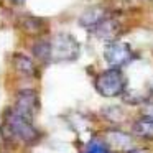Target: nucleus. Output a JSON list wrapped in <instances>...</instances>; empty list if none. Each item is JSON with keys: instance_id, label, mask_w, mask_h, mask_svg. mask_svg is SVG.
<instances>
[{"instance_id": "nucleus-1", "label": "nucleus", "mask_w": 153, "mask_h": 153, "mask_svg": "<svg viewBox=\"0 0 153 153\" xmlns=\"http://www.w3.org/2000/svg\"><path fill=\"white\" fill-rule=\"evenodd\" d=\"M4 128L7 130V133L12 138H17L23 143H28V145L36 143L40 140V132L35 128L31 120L17 114L13 109L7 110V114H5Z\"/></svg>"}, {"instance_id": "nucleus-2", "label": "nucleus", "mask_w": 153, "mask_h": 153, "mask_svg": "<svg viewBox=\"0 0 153 153\" xmlns=\"http://www.w3.org/2000/svg\"><path fill=\"white\" fill-rule=\"evenodd\" d=\"M125 76L119 68H110L96 77V89L102 97H117L125 92Z\"/></svg>"}, {"instance_id": "nucleus-3", "label": "nucleus", "mask_w": 153, "mask_h": 153, "mask_svg": "<svg viewBox=\"0 0 153 153\" xmlns=\"http://www.w3.org/2000/svg\"><path fill=\"white\" fill-rule=\"evenodd\" d=\"M79 56V43L68 33H59L50 40V61H74Z\"/></svg>"}, {"instance_id": "nucleus-4", "label": "nucleus", "mask_w": 153, "mask_h": 153, "mask_svg": "<svg viewBox=\"0 0 153 153\" xmlns=\"http://www.w3.org/2000/svg\"><path fill=\"white\" fill-rule=\"evenodd\" d=\"M104 58H105L107 64L110 68H122L127 66L130 61H133L135 54H133L132 48L127 43H122V41H110L109 45L104 50Z\"/></svg>"}, {"instance_id": "nucleus-5", "label": "nucleus", "mask_w": 153, "mask_h": 153, "mask_svg": "<svg viewBox=\"0 0 153 153\" xmlns=\"http://www.w3.org/2000/svg\"><path fill=\"white\" fill-rule=\"evenodd\" d=\"M38 109V94L35 91L25 89L17 92V100H15L13 110L27 119L33 120V115Z\"/></svg>"}, {"instance_id": "nucleus-6", "label": "nucleus", "mask_w": 153, "mask_h": 153, "mask_svg": "<svg viewBox=\"0 0 153 153\" xmlns=\"http://www.w3.org/2000/svg\"><path fill=\"white\" fill-rule=\"evenodd\" d=\"M107 143L112 150L115 152H128V150L133 148V138L127 133L120 132V130H110L107 132Z\"/></svg>"}, {"instance_id": "nucleus-7", "label": "nucleus", "mask_w": 153, "mask_h": 153, "mask_svg": "<svg viewBox=\"0 0 153 153\" xmlns=\"http://www.w3.org/2000/svg\"><path fill=\"white\" fill-rule=\"evenodd\" d=\"M132 132L142 140H153V119L148 115L140 117L138 120L133 122Z\"/></svg>"}, {"instance_id": "nucleus-8", "label": "nucleus", "mask_w": 153, "mask_h": 153, "mask_svg": "<svg viewBox=\"0 0 153 153\" xmlns=\"http://www.w3.org/2000/svg\"><path fill=\"white\" fill-rule=\"evenodd\" d=\"M104 18H105V12L99 7H92L81 15L79 22H81V25L86 27V28H96Z\"/></svg>"}, {"instance_id": "nucleus-9", "label": "nucleus", "mask_w": 153, "mask_h": 153, "mask_svg": "<svg viewBox=\"0 0 153 153\" xmlns=\"http://www.w3.org/2000/svg\"><path fill=\"white\" fill-rule=\"evenodd\" d=\"M13 64H15V69L22 74V76H36V66H35L33 59L25 54H15L13 56Z\"/></svg>"}, {"instance_id": "nucleus-10", "label": "nucleus", "mask_w": 153, "mask_h": 153, "mask_svg": "<svg viewBox=\"0 0 153 153\" xmlns=\"http://www.w3.org/2000/svg\"><path fill=\"white\" fill-rule=\"evenodd\" d=\"M94 31H96V36L110 40L112 36H115V35H117V31H119V25H117L114 20L104 18V20L100 22L96 28H94Z\"/></svg>"}, {"instance_id": "nucleus-11", "label": "nucleus", "mask_w": 153, "mask_h": 153, "mask_svg": "<svg viewBox=\"0 0 153 153\" xmlns=\"http://www.w3.org/2000/svg\"><path fill=\"white\" fill-rule=\"evenodd\" d=\"M33 54L41 61H50V40H40L33 45Z\"/></svg>"}, {"instance_id": "nucleus-12", "label": "nucleus", "mask_w": 153, "mask_h": 153, "mask_svg": "<svg viewBox=\"0 0 153 153\" xmlns=\"http://www.w3.org/2000/svg\"><path fill=\"white\" fill-rule=\"evenodd\" d=\"M22 25H23L25 31H28V33H36V31H40L43 28L41 18H35V17H25L22 20Z\"/></svg>"}, {"instance_id": "nucleus-13", "label": "nucleus", "mask_w": 153, "mask_h": 153, "mask_svg": "<svg viewBox=\"0 0 153 153\" xmlns=\"http://www.w3.org/2000/svg\"><path fill=\"white\" fill-rule=\"evenodd\" d=\"M84 153H109V148H107V145L102 140H92L86 146V152Z\"/></svg>"}, {"instance_id": "nucleus-14", "label": "nucleus", "mask_w": 153, "mask_h": 153, "mask_svg": "<svg viewBox=\"0 0 153 153\" xmlns=\"http://www.w3.org/2000/svg\"><path fill=\"white\" fill-rule=\"evenodd\" d=\"M143 115H148L153 119V104H148V105H145V109H143Z\"/></svg>"}, {"instance_id": "nucleus-15", "label": "nucleus", "mask_w": 153, "mask_h": 153, "mask_svg": "<svg viewBox=\"0 0 153 153\" xmlns=\"http://www.w3.org/2000/svg\"><path fill=\"white\" fill-rule=\"evenodd\" d=\"M125 153H148V150H145V148H132V150H128V152H125Z\"/></svg>"}, {"instance_id": "nucleus-16", "label": "nucleus", "mask_w": 153, "mask_h": 153, "mask_svg": "<svg viewBox=\"0 0 153 153\" xmlns=\"http://www.w3.org/2000/svg\"><path fill=\"white\" fill-rule=\"evenodd\" d=\"M13 5H22V4H25V0H10Z\"/></svg>"}]
</instances>
